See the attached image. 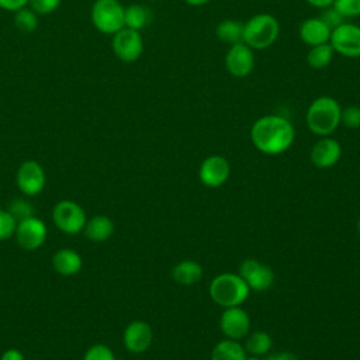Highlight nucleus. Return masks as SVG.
Instances as JSON below:
<instances>
[{"mask_svg":"<svg viewBox=\"0 0 360 360\" xmlns=\"http://www.w3.org/2000/svg\"><path fill=\"white\" fill-rule=\"evenodd\" d=\"M295 129L283 115L267 114L257 118L250 128V141L264 155H280L294 142Z\"/></svg>","mask_w":360,"mask_h":360,"instance_id":"obj_1","label":"nucleus"},{"mask_svg":"<svg viewBox=\"0 0 360 360\" xmlns=\"http://www.w3.org/2000/svg\"><path fill=\"white\" fill-rule=\"evenodd\" d=\"M340 114L342 107L336 98L330 96L316 97L307 110V127L318 136H329L340 125Z\"/></svg>","mask_w":360,"mask_h":360,"instance_id":"obj_2","label":"nucleus"},{"mask_svg":"<svg viewBox=\"0 0 360 360\" xmlns=\"http://www.w3.org/2000/svg\"><path fill=\"white\" fill-rule=\"evenodd\" d=\"M250 288L238 273H221L210 284V297L222 308L239 307L249 297Z\"/></svg>","mask_w":360,"mask_h":360,"instance_id":"obj_3","label":"nucleus"},{"mask_svg":"<svg viewBox=\"0 0 360 360\" xmlns=\"http://www.w3.org/2000/svg\"><path fill=\"white\" fill-rule=\"evenodd\" d=\"M280 35L278 20L269 13H259L243 22L242 42L253 51L270 48Z\"/></svg>","mask_w":360,"mask_h":360,"instance_id":"obj_4","label":"nucleus"},{"mask_svg":"<svg viewBox=\"0 0 360 360\" xmlns=\"http://www.w3.org/2000/svg\"><path fill=\"white\" fill-rule=\"evenodd\" d=\"M125 7L120 0H96L91 6L90 18L97 31L105 35H114L125 27Z\"/></svg>","mask_w":360,"mask_h":360,"instance_id":"obj_5","label":"nucleus"},{"mask_svg":"<svg viewBox=\"0 0 360 360\" xmlns=\"http://www.w3.org/2000/svg\"><path fill=\"white\" fill-rule=\"evenodd\" d=\"M52 221L55 226L66 235L83 232L87 217L80 204L72 200H60L52 208Z\"/></svg>","mask_w":360,"mask_h":360,"instance_id":"obj_6","label":"nucleus"},{"mask_svg":"<svg viewBox=\"0 0 360 360\" xmlns=\"http://www.w3.org/2000/svg\"><path fill=\"white\" fill-rule=\"evenodd\" d=\"M111 48L120 60L125 63L136 62L143 53V38L141 31L127 27L121 28L112 35Z\"/></svg>","mask_w":360,"mask_h":360,"instance_id":"obj_7","label":"nucleus"},{"mask_svg":"<svg viewBox=\"0 0 360 360\" xmlns=\"http://www.w3.org/2000/svg\"><path fill=\"white\" fill-rule=\"evenodd\" d=\"M329 44L333 52L346 58H360V27L345 21L330 32Z\"/></svg>","mask_w":360,"mask_h":360,"instance_id":"obj_8","label":"nucleus"},{"mask_svg":"<svg viewBox=\"0 0 360 360\" xmlns=\"http://www.w3.org/2000/svg\"><path fill=\"white\" fill-rule=\"evenodd\" d=\"M15 183L18 190L28 197L38 195L46 183L45 170L37 160H24L15 173Z\"/></svg>","mask_w":360,"mask_h":360,"instance_id":"obj_9","label":"nucleus"},{"mask_svg":"<svg viewBox=\"0 0 360 360\" xmlns=\"http://www.w3.org/2000/svg\"><path fill=\"white\" fill-rule=\"evenodd\" d=\"M17 243L25 250H35L41 248L48 236L46 225L42 219L32 215L17 222L14 232Z\"/></svg>","mask_w":360,"mask_h":360,"instance_id":"obj_10","label":"nucleus"},{"mask_svg":"<svg viewBox=\"0 0 360 360\" xmlns=\"http://www.w3.org/2000/svg\"><path fill=\"white\" fill-rule=\"evenodd\" d=\"M238 274L253 291L269 290L276 278L273 269L256 259H246L240 263Z\"/></svg>","mask_w":360,"mask_h":360,"instance_id":"obj_11","label":"nucleus"},{"mask_svg":"<svg viewBox=\"0 0 360 360\" xmlns=\"http://www.w3.org/2000/svg\"><path fill=\"white\" fill-rule=\"evenodd\" d=\"M225 69L226 72L238 79L249 76L255 68V53L250 46L245 42H238L229 46L225 53Z\"/></svg>","mask_w":360,"mask_h":360,"instance_id":"obj_12","label":"nucleus"},{"mask_svg":"<svg viewBox=\"0 0 360 360\" xmlns=\"http://www.w3.org/2000/svg\"><path fill=\"white\" fill-rule=\"evenodd\" d=\"M231 174V165L226 158L221 155H211L205 158L198 169L200 181L211 188L222 186Z\"/></svg>","mask_w":360,"mask_h":360,"instance_id":"obj_13","label":"nucleus"},{"mask_svg":"<svg viewBox=\"0 0 360 360\" xmlns=\"http://www.w3.org/2000/svg\"><path fill=\"white\" fill-rule=\"evenodd\" d=\"M219 328L226 339L239 340L250 330V318L245 309L239 307L225 308L219 318Z\"/></svg>","mask_w":360,"mask_h":360,"instance_id":"obj_14","label":"nucleus"},{"mask_svg":"<svg viewBox=\"0 0 360 360\" xmlns=\"http://www.w3.org/2000/svg\"><path fill=\"white\" fill-rule=\"evenodd\" d=\"M153 340L152 326L145 321H132L129 322L122 333V343L125 349L134 354L146 352Z\"/></svg>","mask_w":360,"mask_h":360,"instance_id":"obj_15","label":"nucleus"},{"mask_svg":"<svg viewBox=\"0 0 360 360\" xmlns=\"http://www.w3.org/2000/svg\"><path fill=\"white\" fill-rule=\"evenodd\" d=\"M342 156L340 143L330 136H321L311 149V160L319 169L335 166Z\"/></svg>","mask_w":360,"mask_h":360,"instance_id":"obj_16","label":"nucleus"},{"mask_svg":"<svg viewBox=\"0 0 360 360\" xmlns=\"http://www.w3.org/2000/svg\"><path fill=\"white\" fill-rule=\"evenodd\" d=\"M332 30L321 17L305 18L298 28V35L301 41L308 46H315L321 44H328Z\"/></svg>","mask_w":360,"mask_h":360,"instance_id":"obj_17","label":"nucleus"},{"mask_svg":"<svg viewBox=\"0 0 360 360\" xmlns=\"http://www.w3.org/2000/svg\"><path fill=\"white\" fill-rule=\"evenodd\" d=\"M82 266H83L82 256L75 249L63 248L56 250L52 256V267L60 276H65V277L75 276L82 270Z\"/></svg>","mask_w":360,"mask_h":360,"instance_id":"obj_18","label":"nucleus"},{"mask_svg":"<svg viewBox=\"0 0 360 360\" xmlns=\"http://www.w3.org/2000/svg\"><path fill=\"white\" fill-rule=\"evenodd\" d=\"M83 233L91 242H105L114 233V222L107 215H94L86 221Z\"/></svg>","mask_w":360,"mask_h":360,"instance_id":"obj_19","label":"nucleus"},{"mask_svg":"<svg viewBox=\"0 0 360 360\" xmlns=\"http://www.w3.org/2000/svg\"><path fill=\"white\" fill-rule=\"evenodd\" d=\"M172 277L181 285H193L202 277V267L195 260H181L172 269Z\"/></svg>","mask_w":360,"mask_h":360,"instance_id":"obj_20","label":"nucleus"},{"mask_svg":"<svg viewBox=\"0 0 360 360\" xmlns=\"http://www.w3.org/2000/svg\"><path fill=\"white\" fill-rule=\"evenodd\" d=\"M152 18H153L152 10L145 4L134 3V4H129L128 7H125L124 21H125L127 28L141 31L152 22Z\"/></svg>","mask_w":360,"mask_h":360,"instance_id":"obj_21","label":"nucleus"},{"mask_svg":"<svg viewBox=\"0 0 360 360\" xmlns=\"http://www.w3.org/2000/svg\"><path fill=\"white\" fill-rule=\"evenodd\" d=\"M246 356L245 347L239 340L232 339L218 342L211 352V360H245Z\"/></svg>","mask_w":360,"mask_h":360,"instance_id":"obj_22","label":"nucleus"},{"mask_svg":"<svg viewBox=\"0 0 360 360\" xmlns=\"http://www.w3.org/2000/svg\"><path fill=\"white\" fill-rule=\"evenodd\" d=\"M215 35L219 41H222L225 44H229V45L242 42L243 22H240L238 20H233V18L222 20L215 27Z\"/></svg>","mask_w":360,"mask_h":360,"instance_id":"obj_23","label":"nucleus"},{"mask_svg":"<svg viewBox=\"0 0 360 360\" xmlns=\"http://www.w3.org/2000/svg\"><path fill=\"white\" fill-rule=\"evenodd\" d=\"M271 336L264 330H256L250 333L245 342V352L253 356L263 357L271 349Z\"/></svg>","mask_w":360,"mask_h":360,"instance_id":"obj_24","label":"nucleus"},{"mask_svg":"<svg viewBox=\"0 0 360 360\" xmlns=\"http://www.w3.org/2000/svg\"><path fill=\"white\" fill-rule=\"evenodd\" d=\"M333 49L330 46V44H321V45H315V46H309V51L307 53V63L312 68V69H323L326 68L333 58Z\"/></svg>","mask_w":360,"mask_h":360,"instance_id":"obj_25","label":"nucleus"},{"mask_svg":"<svg viewBox=\"0 0 360 360\" xmlns=\"http://www.w3.org/2000/svg\"><path fill=\"white\" fill-rule=\"evenodd\" d=\"M14 25L22 34H31L38 27V14L28 6L14 13Z\"/></svg>","mask_w":360,"mask_h":360,"instance_id":"obj_26","label":"nucleus"},{"mask_svg":"<svg viewBox=\"0 0 360 360\" xmlns=\"http://www.w3.org/2000/svg\"><path fill=\"white\" fill-rule=\"evenodd\" d=\"M13 217L14 219L18 222L21 219H25V218H30L34 215V208L31 205L30 201L24 200V198H15L10 202L8 205V210H7Z\"/></svg>","mask_w":360,"mask_h":360,"instance_id":"obj_27","label":"nucleus"},{"mask_svg":"<svg viewBox=\"0 0 360 360\" xmlns=\"http://www.w3.org/2000/svg\"><path fill=\"white\" fill-rule=\"evenodd\" d=\"M83 360H117V359L114 356V352L107 345L96 343L86 350Z\"/></svg>","mask_w":360,"mask_h":360,"instance_id":"obj_28","label":"nucleus"},{"mask_svg":"<svg viewBox=\"0 0 360 360\" xmlns=\"http://www.w3.org/2000/svg\"><path fill=\"white\" fill-rule=\"evenodd\" d=\"M340 124H343L346 128H350V129L360 128V105L352 104L342 108Z\"/></svg>","mask_w":360,"mask_h":360,"instance_id":"obj_29","label":"nucleus"},{"mask_svg":"<svg viewBox=\"0 0 360 360\" xmlns=\"http://www.w3.org/2000/svg\"><path fill=\"white\" fill-rule=\"evenodd\" d=\"M15 226L17 221L14 219V217L7 210L0 208V242L7 240L14 235Z\"/></svg>","mask_w":360,"mask_h":360,"instance_id":"obj_30","label":"nucleus"},{"mask_svg":"<svg viewBox=\"0 0 360 360\" xmlns=\"http://www.w3.org/2000/svg\"><path fill=\"white\" fill-rule=\"evenodd\" d=\"M62 0H28V7L38 15H48L58 10Z\"/></svg>","mask_w":360,"mask_h":360,"instance_id":"obj_31","label":"nucleus"},{"mask_svg":"<svg viewBox=\"0 0 360 360\" xmlns=\"http://www.w3.org/2000/svg\"><path fill=\"white\" fill-rule=\"evenodd\" d=\"M333 7L345 17H359L360 15V0H335Z\"/></svg>","mask_w":360,"mask_h":360,"instance_id":"obj_32","label":"nucleus"},{"mask_svg":"<svg viewBox=\"0 0 360 360\" xmlns=\"http://www.w3.org/2000/svg\"><path fill=\"white\" fill-rule=\"evenodd\" d=\"M326 24H328V27L330 28V30H333V28H336V27H339L340 24H343L345 22V17L332 6V7H328V8H325L323 10V13L319 15Z\"/></svg>","mask_w":360,"mask_h":360,"instance_id":"obj_33","label":"nucleus"},{"mask_svg":"<svg viewBox=\"0 0 360 360\" xmlns=\"http://www.w3.org/2000/svg\"><path fill=\"white\" fill-rule=\"evenodd\" d=\"M28 6V0H0V8L4 11L15 13L22 7Z\"/></svg>","mask_w":360,"mask_h":360,"instance_id":"obj_34","label":"nucleus"},{"mask_svg":"<svg viewBox=\"0 0 360 360\" xmlns=\"http://www.w3.org/2000/svg\"><path fill=\"white\" fill-rule=\"evenodd\" d=\"M0 360H25V359H24V354L21 350L11 347V349H7L3 352Z\"/></svg>","mask_w":360,"mask_h":360,"instance_id":"obj_35","label":"nucleus"},{"mask_svg":"<svg viewBox=\"0 0 360 360\" xmlns=\"http://www.w3.org/2000/svg\"><path fill=\"white\" fill-rule=\"evenodd\" d=\"M309 6H312L314 8H319V10H325L328 7H332L335 0H305Z\"/></svg>","mask_w":360,"mask_h":360,"instance_id":"obj_36","label":"nucleus"},{"mask_svg":"<svg viewBox=\"0 0 360 360\" xmlns=\"http://www.w3.org/2000/svg\"><path fill=\"white\" fill-rule=\"evenodd\" d=\"M264 360H298V359L291 352H280L277 354H271V356L266 357Z\"/></svg>","mask_w":360,"mask_h":360,"instance_id":"obj_37","label":"nucleus"},{"mask_svg":"<svg viewBox=\"0 0 360 360\" xmlns=\"http://www.w3.org/2000/svg\"><path fill=\"white\" fill-rule=\"evenodd\" d=\"M211 0H184V3H187L188 6H194V7H200L204 6L207 3H210Z\"/></svg>","mask_w":360,"mask_h":360,"instance_id":"obj_38","label":"nucleus"},{"mask_svg":"<svg viewBox=\"0 0 360 360\" xmlns=\"http://www.w3.org/2000/svg\"><path fill=\"white\" fill-rule=\"evenodd\" d=\"M245 360H263L260 356H253V354H250V356H246V359Z\"/></svg>","mask_w":360,"mask_h":360,"instance_id":"obj_39","label":"nucleus"},{"mask_svg":"<svg viewBox=\"0 0 360 360\" xmlns=\"http://www.w3.org/2000/svg\"><path fill=\"white\" fill-rule=\"evenodd\" d=\"M357 231H359V235H360V218H359V221H357Z\"/></svg>","mask_w":360,"mask_h":360,"instance_id":"obj_40","label":"nucleus"},{"mask_svg":"<svg viewBox=\"0 0 360 360\" xmlns=\"http://www.w3.org/2000/svg\"><path fill=\"white\" fill-rule=\"evenodd\" d=\"M31 360H35V359H31Z\"/></svg>","mask_w":360,"mask_h":360,"instance_id":"obj_41","label":"nucleus"}]
</instances>
